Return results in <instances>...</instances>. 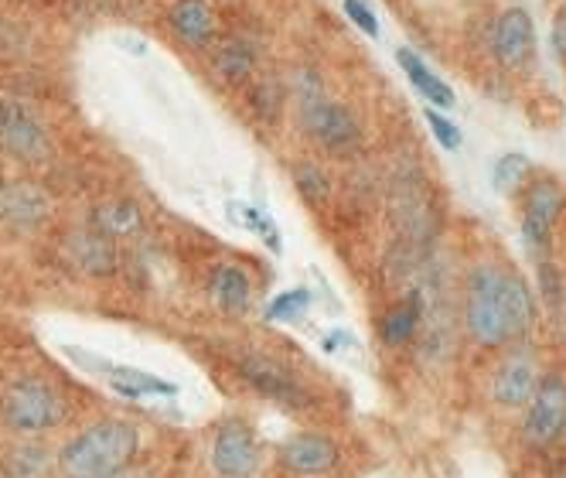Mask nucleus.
Wrapping results in <instances>:
<instances>
[{
	"instance_id": "obj_1",
	"label": "nucleus",
	"mask_w": 566,
	"mask_h": 478,
	"mask_svg": "<svg viewBox=\"0 0 566 478\" xmlns=\"http://www.w3.org/2000/svg\"><path fill=\"white\" fill-rule=\"evenodd\" d=\"M464 325L474 342L502 349L533 325V294L518 273L499 263H478L468 277Z\"/></svg>"
},
{
	"instance_id": "obj_2",
	"label": "nucleus",
	"mask_w": 566,
	"mask_h": 478,
	"mask_svg": "<svg viewBox=\"0 0 566 478\" xmlns=\"http://www.w3.org/2000/svg\"><path fill=\"white\" fill-rule=\"evenodd\" d=\"M140 448V434L127 420H99L75 434L59 451V471L65 478H106L130 468Z\"/></svg>"
},
{
	"instance_id": "obj_3",
	"label": "nucleus",
	"mask_w": 566,
	"mask_h": 478,
	"mask_svg": "<svg viewBox=\"0 0 566 478\" xmlns=\"http://www.w3.org/2000/svg\"><path fill=\"white\" fill-rule=\"evenodd\" d=\"M0 414H4V424L18 434H42L69 417V404L45 380H18L8 386L4 401H0Z\"/></svg>"
},
{
	"instance_id": "obj_4",
	"label": "nucleus",
	"mask_w": 566,
	"mask_h": 478,
	"mask_svg": "<svg viewBox=\"0 0 566 478\" xmlns=\"http://www.w3.org/2000/svg\"><path fill=\"white\" fill-rule=\"evenodd\" d=\"M0 150L14 157V162H28V165L45 162L52 150L45 124L21 100L0 96Z\"/></svg>"
},
{
	"instance_id": "obj_5",
	"label": "nucleus",
	"mask_w": 566,
	"mask_h": 478,
	"mask_svg": "<svg viewBox=\"0 0 566 478\" xmlns=\"http://www.w3.org/2000/svg\"><path fill=\"white\" fill-rule=\"evenodd\" d=\"M301 119H304L307 134L332 154H352L361 144V124L345 103H332L325 96L304 100Z\"/></svg>"
},
{
	"instance_id": "obj_6",
	"label": "nucleus",
	"mask_w": 566,
	"mask_h": 478,
	"mask_svg": "<svg viewBox=\"0 0 566 478\" xmlns=\"http://www.w3.org/2000/svg\"><path fill=\"white\" fill-rule=\"evenodd\" d=\"M566 430V380L556 373L539 376V386L530 401V417H525V437L533 445L546 448L559 441Z\"/></svg>"
},
{
	"instance_id": "obj_7",
	"label": "nucleus",
	"mask_w": 566,
	"mask_h": 478,
	"mask_svg": "<svg viewBox=\"0 0 566 478\" xmlns=\"http://www.w3.org/2000/svg\"><path fill=\"white\" fill-rule=\"evenodd\" d=\"M235 370L256 393H263L266 401H273L280 407H291V411L311 407V396L297 383V376H291L280 363H273V358H266V355H242L239 363H235Z\"/></svg>"
},
{
	"instance_id": "obj_8",
	"label": "nucleus",
	"mask_w": 566,
	"mask_h": 478,
	"mask_svg": "<svg viewBox=\"0 0 566 478\" xmlns=\"http://www.w3.org/2000/svg\"><path fill=\"white\" fill-rule=\"evenodd\" d=\"M212 468L222 478H253L260 468V445L242 420H226L212 437Z\"/></svg>"
},
{
	"instance_id": "obj_9",
	"label": "nucleus",
	"mask_w": 566,
	"mask_h": 478,
	"mask_svg": "<svg viewBox=\"0 0 566 478\" xmlns=\"http://www.w3.org/2000/svg\"><path fill=\"white\" fill-rule=\"evenodd\" d=\"M338 445L325 434H294L291 441L280 445V465L301 478L328 475L332 468H338Z\"/></svg>"
},
{
	"instance_id": "obj_10",
	"label": "nucleus",
	"mask_w": 566,
	"mask_h": 478,
	"mask_svg": "<svg viewBox=\"0 0 566 478\" xmlns=\"http://www.w3.org/2000/svg\"><path fill=\"white\" fill-rule=\"evenodd\" d=\"M536 45V28H533V14L525 8H509L495 18L492 28V52L502 65L515 69L530 59Z\"/></svg>"
},
{
	"instance_id": "obj_11",
	"label": "nucleus",
	"mask_w": 566,
	"mask_h": 478,
	"mask_svg": "<svg viewBox=\"0 0 566 478\" xmlns=\"http://www.w3.org/2000/svg\"><path fill=\"white\" fill-rule=\"evenodd\" d=\"M559 209H563V191L559 185L553 181H536L525 195V216H522V236L525 243L543 250L549 247V236H553V226L559 219Z\"/></svg>"
},
{
	"instance_id": "obj_12",
	"label": "nucleus",
	"mask_w": 566,
	"mask_h": 478,
	"mask_svg": "<svg viewBox=\"0 0 566 478\" xmlns=\"http://www.w3.org/2000/svg\"><path fill=\"white\" fill-rule=\"evenodd\" d=\"M52 212L49 195L31 181H11L0 188V222L8 226H42Z\"/></svg>"
},
{
	"instance_id": "obj_13",
	"label": "nucleus",
	"mask_w": 566,
	"mask_h": 478,
	"mask_svg": "<svg viewBox=\"0 0 566 478\" xmlns=\"http://www.w3.org/2000/svg\"><path fill=\"white\" fill-rule=\"evenodd\" d=\"M536 386H539V373H536L533 355L518 352V355H509L505 363H502V370L495 373L492 393H495V401L502 407L515 411V407H525V404L533 401Z\"/></svg>"
},
{
	"instance_id": "obj_14",
	"label": "nucleus",
	"mask_w": 566,
	"mask_h": 478,
	"mask_svg": "<svg viewBox=\"0 0 566 478\" xmlns=\"http://www.w3.org/2000/svg\"><path fill=\"white\" fill-rule=\"evenodd\" d=\"M168 24L171 31L181 38L185 45L191 49H206L212 45V38H216V11L209 0H175V8L168 14Z\"/></svg>"
},
{
	"instance_id": "obj_15",
	"label": "nucleus",
	"mask_w": 566,
	"mask_h": 478,
	"mask_svg": "<svg viewBox=\"0 0 566 478\" xmlns=\"http://www.w3.org/2000/svg\"><path fill=\"white\" fill-rule=\"evenodd\" d=\"M69 253L75 260V267H83L86 273L93 277H109L116 273L119 267V253H116V243H113V236L86 226V229H78L72 239H69Z\"/></svg>"
},
{
	"instance_id": "obj_16",
	"label": "nucleus",
	"mask_w": 566,
	"mask_h": 478,
	"mask_svg": "<svg viewBox=\"0 0 566 478\" xmlns=\"http://www.w3.org/2000/svg\"><path fill=\"white\" fill-rule=\"evenodd\" d=\"M396 62H399L402 72H407V79L413 83V90H420V96H423L427 103L443 106V110H451V106H454V90H451L448 83H443L440 75H433V69H430L417 52L399 49V52H396Z\"/></svg>"
},
{
	"instance_id": "obj_17",
	"label": "nucleus",
	"mask_w": 566,
	"mask_h": 478,
	"mask_svg": "<svg viewBox=\"0 0 566 478\" xmlns=\"http://www.w3.org/2000/svg\"><path fill=\"white\" fill-rule=\"evenodd\" d=\"M212 298H216V304H219L222 311H229V314L247 311V308H250V298H253L250 277L242 273L239 267H232V263L216 267V273H212Z\"/></svg>"
},
{
	"instance_id": "obj_18",
	"label": "nucleus",
	"mask_w": 566,
	"mask_h": 478,
	"mask_svg": "<svg viewBox=\"0 0 566 478\" xmlns=\"http://www.w3.org/2000/svg\"><path fill=\"white\" fill-rule=\"evenodd\" d=\"M212 72L222 79V83L229 86H242V83H250L253 72H256V52L247 45V42H226L216 49L212 55Z\"/></svg>"
},
{
	"instance_id": "obj_19",
	"label": "nucleus",
	"mask_w": 566,
	"mask_h": 478,
	"mask_svg": "<svg viewBox=\"0 0 566 478\" xmlns=\"http://www.w3.org/2000/svg\"><path fill=\"white\" fill-rule=\"evenodd\" d=\"M106 376H109V386H113L119 396H130V401H140V396H178V386H175V383H165L160 376L144 373V370L109 366Z\"/></svg>"
},
{
	"instance_id": "obj_20",
	"label": "nucleus",
	"mask_w": 566,
	"mask_h": 478,
	"mask_svg": "<svg viewBox=\"0 0 566 478\" xmlns=\"http://www.w3.org/2000/svg\"><path fill=\"white\" fill-rule=\"evenodd\" d=\"M420 318H423L420 294H410L407 301L392 304V311L382 318V342L386 345H407L420 329Z\"/></svg>"
},
{
	"instance_id": "obj_21",
	"label": "nucleus",
	"mask_w": 566,
	"mask_h": 478,
	"mask_svg": "<svg viewBox=\"0 0 566 478\" xmlns=\"http://www.w3.org/2000/svg\"><path fill=\"white\" fill-rule=\"evenodd\" d=\"M90 226L106 232V236H127L140 226V212L134 202H109V206H99L93 216H90Z\"/></svg>"
},
{
	"instance_id": "obj_22",
	"label": "nucleus",
	"mask_w": 566,
	"mask_h": 478,
	"mask_svg": "<svg viewBox=\"0 0 566 478\" xmlns=\"http://www.w3.org/2000/svg\"><path fill=\"white\" fill-rule=\"evenodd\" d=\"M530 172H533V165H530V157H525V154H515V150L502 154L495 162V168H492V185H495L499 195H512V191L522 188L525 178H530Z\"/></svg>"
},
{
	"instance_id": "obj_23",
	"label": "nucleus",
	"mask_w": 566,
	"mask_h": 478,
	"mask_svg": "<svg viewBox=\"0 0 566 478\" xmlns=\"http://www.w3.org/2000/svg\"><path fill=\"white\" fill-rule=\"evenodd\" d=\"M294 185H297V191L307 198L311 206H321V202H325V198L332 195V181H328V175L321 172L317 165H311V162L294 165Z\"/></svg>"
},
{
	"instance_id": "obj_24",
	"label": "nucleus",
	"mask_w": 566,
	"mask_h": 478,
	"mask_svg": "<svg viewBox=\"0 0 566 478\" xmlns=\"http://www.w3.org/2000/svg\"><path fill=\"white\" fill-rule=\"evenodd\" d=\"M311 308V291L307 288H294V291H283L270 301L266 308V322H294L304 311Z\"/></svg>"
},
{
	"instance_id": "obj_25",
	"label": "nucleus",
	"mask_w": 566,
	"mask_h": 478,
	"mask_svg": "<svg viewBox=\"0 0 566 478\" xmlns=\"http://www.w3.org/2000/svg\"><path fill=\"white\" fill-rule=\"evenodd\" d=\"M423 116H427V124H430V131H433V137H437V144L443 147V150H461V127L458 124H451L448 116H440L437 110H423Z\"/></svg>"
},
{
	"instance_id": "obj_26",
	"label": "nucleus",
	"mask_w": 566,
	"mask_h": 478,
	"mask_svg": "<svg viewBox=\"0 0 566 478\" xmlns=\"http://www.w3.org/2000/svg\"><path fill=\"white\" fill-rule=\"evenodd\" d=\"M235 216H239L242 226L256 229V232L266 239V247H270V250H280V232H276V226H273L260 209H242V206H235Z\"/></svg>"
},
{
	"instance_id": "obj_27",
	"label": "nucleus",
	"mask_w": 566,
	"mask_h": 478,
	"mask_svg": "<svg viewBox=\"0 0 566 478\" xmlns=\"http://www.w3.org/2000/svg\"><path fill=\"white\" fill-rule=\"evenodd\" d=\"M345 18L358 28V31H366L369 38H379V21H376V11L366 4V0H345Z\"/></svg>"
},
{
	"instance_id": "obj_28",
	"label": "nucleus",
	"mask_w": 566,
	"mask_h": 478,
	"mask_svg": "<svg viewBox=\"0 0 566 478\" xmlns=\"http://www.w3.org/2000/svg\"><path fill=\"white\" fill-rule=\"evenodd\" d=\"M276 106H280V90H276L273 83L256 86V93H253V110H256L263 119H273V116H276Z\"/></svg>"
},
{
	"instance_id": "obj_29",
	"label": "nucleus",
	"mask_w": 566,
	"mask_h": 478,
	"mask_svg": "<svg viewBox=\"0 0 566 478\" xmlns=\"http://www.w3.org/2000/svg\"><path fill=\"white\" fill-rule=\"evenodd\" d=\"M18 465H24V468H21V475L42 471V468H45V451H42V448H21V451H14V455H11L8 471H14Z\"/></svg>"
},
{
	"instance_id": "obj_30",
	"label": "nucleus",
	"mask_w": 566,
	"mask_h": 478,
	"mask_svg": "<svg viewBox=\"0 0 566 478\" xmlns=\"http://www.w3.org/2000/svg\"><path fill=\"white\" fill-rule=\"evenodd\" d=\"M539 291L549 304H559L563 301V284H559V273L553 263H539Z\"/></svg>"
},
{
	"instance_id": "obj_31",
	"label": "nucleus",
	"mask_w": 566,
	"mask_h": 478,
	"mask_svg": "<svg viewBox=\"0 0 566 478\" xmlns=\"http://www.w3.org/2000/svg\"><path fill=\"white\" fill-rule=\"evenodd\" d=\"M553 45H556V52L559 55H566V8L556 14V21H553Z\"/></svg>"
},
{
	"instance_id": "obj_32",
	"label": "nucleus",
	"mask_w": 566,
	"mask_h": 478,
	"mask_svg": "<svg viewBox=\"0 0 566 478\" xmlns=\"http://www.w3.org/2000/svg\"><path fill=\"white\" fill-rule=\"evenodd\" d=\"M106 478H154V475H150V471H144V468H124V471L106 475Z\"/></svg>"
},
{
	"instance_id": "obj_33",
	"label": "nucleus",
	"mask_w": 566,
	"mask_h": 478,
	"mask_svg": "<svg viewBox=\"0 0 566 478\" xmlns=\"http://www.w3.org/2000/svg\"><path fill=\"white\" fill-rule=\"evenodd\" d=\"M99 4H116V0H99Z\"/></svg>"
}]
</instances>
